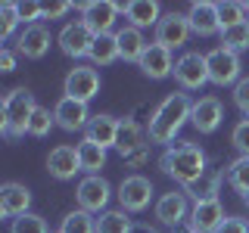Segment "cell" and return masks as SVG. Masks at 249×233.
I'll use <instances>...</instances> for the list:
<instances>
[{"mask_svg": "<svg viewBox=\"0 0 249 233\" xmlns=\"http://www.w3.org/2000/svg\"><path fill=\"white\" fill-rule=\"evenodd\" d=\"M190 112H193V100L187 97V93H168L150 115V124H146L150 143L171 146V140L178 137V131L190 121Z\"/></svg>", "mask_w": 249, "mask_h": 233, "instance_id": "1", "label": "cell"}, {"mask_svg": "<svg viewBox=\"0 0 249 233\" xmlns=\"http://www.w3.org/2000/svg\"><path fill=\"white\" fill-rule=\"evenodd\" d=\"M159 168L165 171L168 177H175L181 186H190L206 174V152H202L196 143L181 140V143H175V146H165V152L159 155Z\"/></svg>", "mask_w": 249, "mask_h": 233, "instance_id": "2", "label": "cell"}, {"mask_svg": "<svg viewBox=\"0 0 249 233\" xmlns=\"http://www.w3.org/2000/svg\"><path fill=\"white\" fill-rule=\"evenodd\" d=\"M35 93L28 87H16L3 97L0 103V128H3V137L6 140H16L22 134H28V124H31V115H35Z\"/></svg>", "mask_w": 249, "mask_h": 233, "instance_id": "3", "label": "cell"}, {"mask_svg": "<svg viewBox=\"0 0 249 233\" xmlns=\"http://www.w3.org/2000/svg\"><path fill=\"white\" fill-rule=\"evenodd\" d=\"M175 81L181 90H199L209 84V62H206V53H196V50H187L178 56L175 62Z\"/></svg>", "mask_w": 249, "mask_h": 233, "instance_id": "4", "label": "cell"}, {"mask_svg": "<svg viewBox=\"0 0 249 233\" xmlns=\"http://www.w3.org/2000/svg\"><path fill=\"white\" fill-rule=\"evenodd\" d=\"M206 62H209V84H215V87H228L233 84L237 87L240 84V56L231 50H224V47H215V50L206 53Z\"/></svg>", "mask_w": 249, "mask_h": 233, "instance_id": "5", "label": "cell"}, {"mask_svg": "<svg viewBox=\"0 0 249 233\" xmlns=\"http://www.w3.org/2000/svg\"><path fill=\"white\" fill-rule=\"evenodd\" d=\"M62 93L78 100V103H90L100 93V72L97 66H75L69 68L66 81H62Z\"/></svg>", "mask_w": 249, "mask_h": 233, "instance_id": "6", "label": "cell"}, {"mask_svg": "<svg viewBox=\"0 0 249 233\" xmlns=\"http://www.w3.org/2000/svg\"><path fill=\"white\" fill-rule=\"evenodd\" d=\"M81 19L88 22V28L93 34H112L115 22L122 16V3L115 0H90V3H81Z\"/></svg>", "mask_w": 249, "mask_h": 233, "instance_id": "7", "label": "cell"}, {"mask_svg": "<svg viewBox=\"0 0 249 233\" xmlns=\"http://www.w3.org/2000/svg\"><path fill=\"white\" fill-rule=\"evenodd\" d=\"M75 196H78V208H84V212H90V215H97V212L103 215L106 205H109V199H112V186H109L106 177L88 174L81 183H78Z\"/></svg>", "mask_w": 249, "mask_h": 233, "instance_id": "8", "label": "cell"}, {"mask_svg": "<svg viewBox=\"0 0 249 233\" xmlns=\"http://www.w3.org/2000/svg\"><path fill=\"white\" fill-rule=\"evenodd\" d=\"M153 41L156 44H162L165 50H181V47L190 41V22H187V13H165L159 19V25H156V31H153Z\"/></svg>", "mask_w": 249, "mask_h": 233, "instance_id": "9", "label": "cell"}, {"mask_svg": "<svg viewBox=\"0 0 249 233\" xmlns=\"http://www.w3.org/2000/svg\"><path fill=\"white\" fill-rule=\"evenodd\" d=\"M93 37H97V34L88 28V22H84V19H75V22H69V25H62L56 44H59V50L66 53L69 59H81V56H90Z\"/></svg>", "mask_w": 249, "mask_h": 233, "instance_id": "10", "label": "cell"}, {"mask_svg": "<svg viewBox=\"0 0 249 233\" xmlns=\"http://www.w3.org/2000/svg\"><path fill=\"white\" fill-rule=\"evenodd\" d=\"M153 193H156L153 183L146 181L143 174H128L119 183V193H115V196H119V205L124 208V212L134 215V212H143V208L153 202Z\"/></svg>", "mask_w": 249, "mask_h": 233, "instance_id": "11", "label": "cell"}, {"mask_svg": "<svg viewBox=\"0 0 249 233\" xmlns=\"http://www.w3.org/2000/svg\"><path fill=\"white\" fill-rule=\"evenodd\" d=\"M228 221L221 202H193L190 217H187V233H218V227Z\"/></svg>", "mask_w": 249, "mask_h": 233, "instance_id": "12", "label": "cell"}, {"mask_svg": "<svg viewBox=\"0 0 249 233\" xmlns=\"http://www.w3.org/2000/svg\"><path fill=\"white\" fill-rule=\"evenodd\" d=\"M187 22H190V31L196 37H212L221 34V19H218V3L212 0H196L187 10Z\"/></svg>", "mask_w": 249, "mask_h": 233, "instance_id": "13", "label": "cell"}, {"mask_svg": "<svg viewBox=\"0 0 249 233\" xmlns=\"http://www.w3.org/2000/svg\"><path fill=\"white\" fill-rule=\"evenodd\" d=\"M53 118H56V128L75 134V131L88 128L93 115L88 112V103H78V100H72V97H62L59 103L53 106Z\"/></svg>", "mask_w": 249, "mask_h": 233, "instance_id": "14", "label": "cell"}, {"mask_svg": "<svg viewBox=\"0 0 249 233\" xmlns=\"http://www.w3.org/2000/svg\"><path fill=\"white\" fill-rule=\"evenodd\" d=\"M224 121V106L218 97H199L193 103V112H190V124L199 131V134H215Z\"/></svg>", "mask_w": 249, "mask_h": 233, "instance_id": "15", "label": "cell"}, {"mask_svg": "<svg viewBox=\"0 0 249 233\" xmlns=\"http://www.w3.org/2000/svg\"><path fill=\"white\" fill-rule=\"evenodd\" d=\"M50 28H44L41 22L37 25H25L16 34V50L22 53L25 59H44L47 50H50Z\"/></svg>", "mask_w": 249, "mask_h": 233, "instance_id": "16", "label": "cell"}, {"mask_svg": "<svg viewBox=\"0 0 249 233\" xmlns=\"http://www.w3.org/2000/svg\"><path fill=\"white\" fill-rule=\"evenodd\" d=\"M175 56H171V50H165L162 44H150L146 47V53L140 56V72H143L146 78H153V81H162V78H168V75H175Z\"/></svg>", "mask_w": 249, "mask_h": 233, "instance_id": "17", "label": "cell"}, {"mask_svg": "<svg viewBox=\"0 0 249 233\" xmlns=\"http://www.w3.org/2000/svg\"><path fill=\"white\" fill-rule=\"evenodd\" d=\"M47 171H50V177H56V181H72L78 171H81L78 146H69V143L53 146L50 155H47Z\"/></svg>", "mask_w": 249, "mask_h": 233, "instance_id": "18", "label": "cell"}, {"mask_svg": "<svg viewBox=\"0 0 249 233\" xmlns=\"http://www.w3.org/2000/svg\"><path fill=\"white\" fill-rule=\"evenodd\" d=\"M190 202H187V193H165V196H159L156 202V217H159V224H165V227H181L187 224V217H190Z\"/></svg>", "mask_w": 249, "mask_h": 233, "instance_id": "19", "label": "cell"}, {"mask_svg": "<svg viewBox=\"0 0 249 233\" xmlns=\"http://www.w3.org/2000/svg\"><path fill=\"white\" fill-rule=\"evenodd\" d=\"M28 205H31V190L25 183H3L0 186V217H10V221H16V217L28 215Z\"/></svg>", "mask_w": 249, "mask_h": 233, "instance_id": "20", "label": "cell"}, {"mask_svg": "<svg viewBox=\"0 0 249 233\" xmlns=\"http://www.w3.org/2000/svg\"><path fill=\"white\" fill-rule=\"evenodd\" d=\"M122 13H124V19H128V25L137 28V31H143V28H153L156 31L159 19L165 16V13L159 10L156 0H128V3H122Z\"/></svg>", "mask_w": 249, "mask_h": 233, "instance_id": "21", "label": "cell"}, {"mask_svg": "<svg viewBox=\"0 0 249 233\" xmlns=\"http://www.w3.org/2000/svg\"><path fill=\"white\" fill-rule=\"evenodd\" d=\"M146 143V131L140 128L134 118H124L119 121V137H115V150L122 152V159H128V155H134L137 150H143Z\"/></svg>", "mask_w": 249, "mask_h": 233, "instance_id": "22", "label": "cell"}, {"mask_svg": "<svg viewBox=\"0 0 249 233\" xmlns=\"http://www.w3.org/2000/svg\"><path fill=\"white\" fill-rule=\"evenodd\" d=\"M115 137H119V118H112V115H93L90 124L84 128V140L100 143L103 150L115 146Z\"/></svg>", "mask_w": 249, "mask_h": 233, "instance_id": "23", "label": "cell"}, {"mask_svg": "<svg viewBox=\"0 0 249 233\" xmlns=\"http://www.w3.org/2000/svg\"><path fill=\"white\" fill-rule=\"evenodd\" d=\"M115 41H119V59L122 62H140V56H143L146 47H150L143 41V31H137L131 25L115 31Z\"/></svg>", "mask_w": 249, "mask_h": 233, "instance_id": "24", "label": "cell"}, {"mask_svg": "<svg viewBox=\"0 0 249 233\" xmlns=\"http://www.w3.org/2000/svg\"><path fill=\"white\" fill-rule=\"evenodd\" d=\"M221 171H215V174H202L196 183H190V186H184V193L190 196L193 202H215L218 199V190H221Z\"/></svg>", "mask_w": 249, "mask_h": 233, "instance_id": "25", "label": "cell"}, {"mask_svg": "<svg viewBox=\"0 0 249 233\" xmlns=\"http://www.w3.org/2000/svg\"><path fill=\"white\" fill-rule=\"evenodd\" d=\"M93 66H112L119 59V41H115V31L112 34H97L93 37V47H90V56H88Z\"/></svg>", "mask_w": 249, "mask_h": 233, "instance_id": "26", "label": "cell"}, {"mask_svg": "<svg viewBox=\"0 0 249 233\" xmlns=\"http://www.w3.org/2000/svg\"><path fill=\"white\" fill-rule=\"evenodd\" d=\"M78 162H81L84 174H100V168H106V150L100 143L81 140L78 143Z\"/></svg>", "mask_w": 249, "mask_h": 233, "instance_id": "27", "label": "cell"}, {"mask_svg": "<svg viewBox=\"0 0 249 233\" xmlns=\"http://www.w3.org/2000/svg\"><path fill=\"white\" fill-rule=\"evenodd\" d=\"M134 230V221L124 208H109L97 217V233H131Z\"/></svg>", "mask_w": 249, "mask_h": 233, "instance_id": "28", "label": "cell"}, {"mask_svg": "<svg viewBox=\"0 0 249 233\" xmlns=\"http://www.w3.org/2000/svg\"><path fill=\"white\" fill-rule=\"evenodd\" d=\"M59 233H97V217L90 212H84V208H75V212H69L62 217Z\"/></svg>", "mask_w": 249, "mask_h": 233, "instance_id": "29", "label": "cell"}, {"mask_svg": "<svg viewBox=\"0 0 249 233\" xmlns=\"http://www.w3.org/2000/svg\"><path fill=\"white\" fill-rule=\"evenodd\" d=\"M228 181H231L233 190L249 202V155H237L228 165Z\"/></svg>", "mask_w": 249, "mask_h": 233, "instance_id": "30", "label": "cell"}, {"mask_svg": "<svg viewBox=\"0 0 249 233\" xmlns=\"http://www.w3.org/2000/svg\"><path fill=\"white\" fill-rule=\"evenodd\" d=\"M221 47L231 53H243L249 50V22H243V25H233V28H224L221 31Z\"/></svg>", "mask_w": 249, "mask_h": 233, "instance_id": "31", "label": "cell"}, {"mask_svg": "<svg viewBox=\"0 0 249 233\" xmlns=\"http://www.w3.org/2000/svg\"><path fill=\"white\" fill-rule=\"evenodd\" d=\"M218 19H221V31H224V28L249 22V16L243 10V3H237V0H221V3H218Z\"/></svg>", "mask_w": 249, "mask_h": 233, "instance_id": "32", "label": "cell"}, {"mask_svg": "<svg viewBox=\"0 0 249 233\" xmlns=\"http://www.w3.org/2000/svg\"><path fill=\"white\" fill-rule=\"evenodd\" d=\"M19 25H22V19H19V13H16V3L13 0H3V3H0V37H3V41L16 37L19 34Z\"/></svg>", "mask_w": 249, "mask_h": 233, "instance_id": "33", "label": "cell"}, {"mask_svg": "<svg viewBox=\"0 0 249 233\" xmlns=\"http://www.w3.org/2000/svg\"><path fill=\"white\" fill-rule=\"evenodd\" d=\"M10 233H50V227H47V221H44L41 215L28 212V215L10 221Z\"/></svg>", "mask_w": 249, "mask_h": 233, "instance_id": "34", "label": "cell"}, {"mask_svg": "<svg viewBox=\"0 0 249 233\" xmlns=\"http://www.w3.org/2000/svg\"><path fill=\"white\" fill-rule=\"evenodd\" d=\"M56 124V118H53V112L50 109H44V106H37L35 109V115H31V124H28V134L31 137H47L50 134V128Z\"/></svg>", "mask_w": 249, "mask_h": 233, "instance_id": "35", "label": "cell"}, {"mask_svg": "<svg viewBox=\"0 0 249 233\" xmlns=\"http://www.w3.org/2000/svg\"><path fill=\"white\" fill-rule=\"evenodd\" d=\"M16 13H19L22 25H37V19H44V3H37V0H22V3H16Z\"/></svg>", "mask_w": 249, "mask_h": 233, "instance_id": "36", "label": "cell"}, {"mask_svg": "<svg viewBox=\"0 0 249 233\" xmlns=\"http://www.w3.org/2000/svg\"><path fill=\"white\" fill-rule=\"evenodd\" d=\"M231 143H233V150H237L240 155H249V118H243V121L233 124Z\"/></svg>", "mask_w": 249, "mask_h": 233, "instance_id": "37", "label": "cell"}, {"mask_svg": "<svg viewBox=\"0 0 249 233\" xmlns=\"http://www.w3.org/2000/svg\"><path fill=\"white\" fill-rule=\"evenodd\" d=\"M233 103H237V109L249 118V75L240 78V84L233 87Z\"/></svg>", "mask_w": 249, "mask_h": 233, "instance_id": "38", "label": "cell"}, {"mask_svg": "<svg viewBox=\"0 0 249 233\" xmlns=\"http://www.w3.org/2000/svg\"><path fill=\"white\" fill-rule=\"evenodd\" d=\"M69 10H72V3L69 0H56V3H44V19H62Z\"/></svg>", "mask_w": 249, "mask_h": 233, "instance_id": "39", "label": "cell"}, {"mask_svg": "<svg viewBox=\"0 0 249 233\" xmlns=\"http://www.w3.org/2000/svg\"><path fill=\"white\" fill-rule=\"evenodd\" d=\"M218 233H249V224L243 217H228V221L218 227Z\"/></svg>", "mask_w": 249, "mask_h": 233, "instance_id": "40", "label": "cell"}, {"mask_svg": "<svg viewBox=\"0 0 249 233\" xmlns=\"http://www.w3.org/2000/svg\"><path fill=\"white\" fill-rule=\"evenodd\" d=\"M0 72H16V53L0 50Z\"/></svg>", "mask_w": 249, "mask_h": 233, "instance_id": "41", "label": "cell"}, {"mask_svg": "<svg viewBox=\"0 0 249 233\" xmlns=\"http://www.w3.org/2000/svg\"><path fill=\"white\" fill-rule=\"evenodd\" d=\"M146 159H150V146H143V150H137L134 155H128L124 162H128V165H143Z\"/></svg>", "mask_w": 249, "mask_h": 233, "instance_id": "42", "label": "cell"}, {"mask_svg": "<svg viewBox=\"0 0 249 233\" xmlns=\"http://www.w3.org/2000/svg\"><path fill=\"white\" fill-rule=\"evenodd\" d=\"M131 233H159L156 227H150V224H134V230Z\"/></svg>", "mask_w": 249, "mask_h": 233, "instance_id": "43", "label": "cell"}, {"mask_svg": "<svg viewBox=\"0 0 249 233\" xmlns=\"http://www.w3.org/2000/svg\"><path fill=\"white\" fill-rule=\"evenodd\" d=\"M56 233H59V230H56Z\"/></svg>", "mask_w": 249, "mask_h": 233, "instance_id": "44", "label": "cell"}]
</instances>
